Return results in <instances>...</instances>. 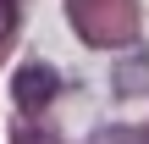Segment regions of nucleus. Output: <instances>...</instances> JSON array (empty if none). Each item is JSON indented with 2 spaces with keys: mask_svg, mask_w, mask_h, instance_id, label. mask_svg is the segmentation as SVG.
I'll use <instances>...</instances> for the list:
<instances>
[{
  "mask_svg": "<svg viewBox=\"0 0 149 144\" xmlns=\"http://www.w3.org/2000/svg\"><path fill=\"white\" fill-rule=\"evenodd\" d=\"M11 28H17V0H0V44L11 39Z\"/></svg>",
  "mask_w": 149,
  "mask_h": 144,
  "instance_id": "nucleus-3",
  "label": "nucleus"
},
{
  "mask_svg": "<svg viewBox=\"0 0 149 144\" xmlns=\"http://www.w3.org/2000/svg\"><path fill=\"white\" fill-rule=\"evenodd\" d=\"M55 89H61V78H55L50 67H39V61H33V67H22V72H17V83H11V94H17V105H22V111H44V105L55 100Z\"/></svg>",
  "mask_w": 149,
  "mask_h": 144,
  "instance_id": "nucleus-1",
  "label": "nucleus"
},
{
  "mask_svg": "<svg viewBox=\"0 0 149 144\" xmlns=\"http://www.w3.org/2000/svg\"><path fill=\"white\" fill-rule=\"evenodd\" d=\"M88 144H149V128H100Z\"/></svg>",
  "mask_w": 149,
  "mask_h": 144,
  "instance_id": "nucleus-2",
  "label": "nucleus"
}]
</instances>
